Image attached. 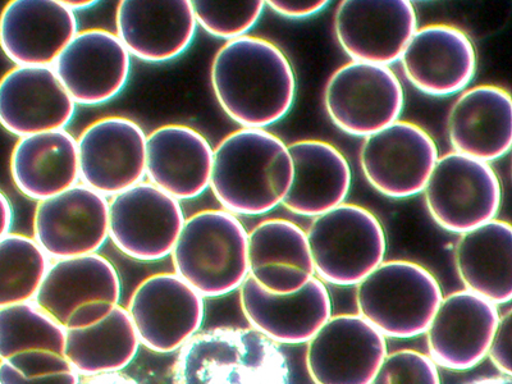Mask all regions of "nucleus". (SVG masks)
Returning <instances> with one entry per match:
<instances>
[{
  "instance_id": "f257e3e1",
  "label": "nucleus",
  "mask_w": 512,
  "mask_h": 384,
  "mask_svg": "<svg viewBox=\"0 0 512 384\" xmlns=\"http://www.w3.org/2000/svg\"><path fill=\"white\" fill-rule=\"evenodd\" d=\"M210 82L223 112L242 128L265 130L295 102L294 68L276 44L259 36L226 41L213 58Z\"/></svg>"
},
{
  "instance_id": "f03ea898",
  "label": "nucleus",
  "mask_w": 512,
  "mask_h": 384,
  "mask_svg": "<svg viewBox=\"0 0 512 384\" xmlns=\"http://www.w3.org/2000/svg\"><path fill=\"white\" fill-rule=\"evenodd\" d=\"M294 178L288 146L262 128H240L214 148L209 189L235 216H262L283 203Z\"/></svg>"
},
{
  "instance_id": "7ed1b4c3",
  "label": "nucleus",
  "mask_w": 512,
  "mask_h": 384,
  "mask_svg": "<svg viewBox=\"0 0 512 384\" xmlns=\"http://www.w3.org/2000/svg\"><path fill=\"white\" fill-rule=\"evenodd\" d=\"M172 384H291L280 345L253 328L196 333L178 352Z\"/></svg>"
},
{
  "instance_id": "20e7f679",
  "label": "nucleus",
  "mask_w": 512,
  "mask_h": 384,
  "mask_svg": "<svg viewBox=\"0 0 512 384\" xmlns=\"http://www.w3.org/2000/svg\"><path fill=\"white\" fill-rule=\"evenodd\" d=\"M248 235L240 219L227 210L192 214L171 254L175 273L203 297L239 290L249 277Z\"/></svg>"
},
{
  "instance_id": "39448f33",
  "label": "nucleus",
  "mask_w": 512,
  "mask_h": 384,
  "mask_svg": "<svg viewBox=\"0 0 512 384\" xmlns=\"http://www.w3.org/2000/svg\"><path fill=\"white\" fill-rule=\"evenodd\" d=\"M443 299L428 269L408 260H388L358 285L360 317L381 335L413 338L427 332Z\"/></svg>"
},
{
  "instance_id": "423d86ee",
  "label": "nucleus",
  "mask_w": 512,
  "mask_h": 384,
  "mask_svg": "<svg viewBox=\"0 0 512 384\" xmlns=\"http://www.w3.org/2000/svg\"><path fill=\"white\" fill-rule=\"evenodd\" d=\"M306 237L315 273L331 285H359L386 255L382 223L356 204L344 203L315 217Z\"/></svg>"
},
{
  "instance_id": "0eeeda50",
  "label": "nucleus",
  "mask_w": 512,
  "mask_h": 384,
  "mask_svg": "<svg viewBox=\"0 0 512 384\" xmlns=\"http://www.w3.org/2000/svg\"><path fill=\"white\" fill-rule=\"evenodd\" d=\"M120 299V274L98 253L50 264L34 300L59 326L72 331L102 322Z\"/></svg>"
},
{
  "instance_id": "6e6552de",
  "label": "nucleus",
  "mask_w": 512,
  "mask_h": 384,
  "mask_svg": "<svg viewBox=\"0 0 512 384\" xmlns=\"http://www.w3.org/2000/svg\"><path fill=\"white\" fill-rule=\"evenodd\" d=\"M423 194L433 221L460 235L496 219L502 203L500 178L493 168L455 152L437 159Z\"/></svg>"
},
{
  "instance_id": "1a4fd4ad",
  "label": "nucleus",
  "mask_w": 512,
  "mask_h": 384,
  "mask_svg": "<svg viewBox=\"0 0 512 384\" xmlns=\"http://www.w3.org/2000/svg\"><path fill=\"white\" fill-rule=\"evenodd\" d=\"M404 104L399 77L378 64L346 63L332 73L324 90L331 121L346 134L364 139L399 121Z\"/></svg>"
},
{
  "instance_id": "9d476101",
  "label": "nucleus",
  "mask_w": 512,
  "mask_h": 384,
  "mask_svg": "<svg viewBox=\"0 0 512 384\" xmlns=\"http://www.w3.org/2000/svg\"><path fill=\"white\" fill-rule=\"evenodd\" d=\"M185 219L180 201L144 181L109 199V240L137 262H159L172 254Z\"/></svg>"
},
{
  "instance_id": "9b49d317",
  "label": "nucleus",
  "mask_w": 512,
  "mask_h": 384,
  "mask_svg": "<svg viewBox=\"0 0 512 384\" xmlns=\"http://www.w3.org/2000/svg\"><path fill=\"white\" fill-rule=\"evenodd\" d=\"M438 158L432 136L415 123L400 120L365 137L360 149L368 184L391 199L423 192Z\"/></svg>"
},
{
  "instance_id": "f8f14e48",
  "label": "nucleus",
  "mask_w": 512,
  "mask_h": 384,
  "mask_svg": "<svg viewBox=\"0 0 512 384\" xmlns=\"http://www.w3.org/2000/svg\"><path fill=\"white\" fill-rule=\"evenodd\" d=\"M76 140L81 184L111 199L144 182L146 134L131 118H98Z\"/></svg>"
},
{
  "instance_id": "ddd939ff",
  "label": "nucleus",
  "mask_w": 512,
  "mask_h": 384,
  "mask_svg": "<svg viewBox=\"0 0 512 384\" xmlns=\"http://www.w3.org/2000/svg\"><path fill=\"white\" fill-rule=\"evenodd\" d=\"M128 313L140 344L169 354L200 332L205 318L204 297L176 273H157L136 287Z\"/></svg>"
},
{
  "instance_id": "4468645a",
  "label": "nucleus",
  "mask_w": 512,
  "mask_h": 384,
  "mask_svg": "<svg viewBox=\"0 0 512 384\" xmlns=\"http://www.w3.org/2000/svg\"><path fill=\"white\" fill-rule=\"evenodd\" d=\"M34 240L56 260L98 254L109 239V199L84 184L40 201Z\"/></svg>"
},
{
  "instance_id": "2eb2a0df",
  "label": "nucleus",
  "mask_w": 512,
  "mask_h": 384,
  "mask_svg": "<svg viewBox=\"0 0 512 384\" xmlns=\"http://www.w3.org/2000/svg\"><path fill=\"white\" fill-rule=\"evenodd\" d=\"M416 30L418 18L408 0H344L337 7V40L354 62L390 67Z\"/></svg>"
},
{
  "instance_id": "dca6fc26",
  "label": "nucleus",
  "mask_w": 512,
  "mask_h": 384,
  "mask_svg": "<svg viewBox=\"0 0 512 384\" xmlns=\"http://www.w3.org/2000/svg\"><path fill=\"white\" fill-rule=\"evenodd\" d=\"M387 356L386 337L360 315L329 318L308 342L315 384H370Z\"/></svg>"
},
{
  "instance_id": "f3484780",
  "label": "nucleus",
  "mask_w": 512,
  "mask_h": 384,
  "mask_svg": "<svg viewBox=\"0 0 512 384\" xmlns=\"http://www.w3.org/2000/svg\"><path fill=\"white\" fill-rule=\"evenodd\" d=\"M131 58L116 32L88 29L77 32L53 68L76 105L96 107L125 90Z\"/></svg>"
},
{
  "instance_id": "a211bd4d",
  "label": "nucleus",
  "mask_w": 512,
  "mask_h": 384,
  "mask_svg": "<svg viewBox=\"0 0 512 384\" xmlns=\"http://www.w3.org/2000/svg\"><path fill=\"white\" fill-rule=\"evenodd\" d=\"M500 320L497 306L468 290L443 297L427 329L429 358L437 367L469 370L486 358Z\"/></svg>"
},
{
  "instance_id": "6ab92c4d",
  "label": "nucleus",
  "mask_w": 512,
  "mask_h": 384,
  "mask_svg": "<svg viewBox=\"0 0 512 384\" xmlns=\"http://www.w3.org/2000/svg\"><path fill=\"white\" fill-rule=\"evenodd\" d=\"M242 312L251 328L277 345L308 344L332 317L326 285L313 277L292 294H273L250 276L240 287Z\"/></svg>"
},
{
  "instance_id": "aec40b11",
  "label": "nucleus",
  "mask_w": 512,
  "mask_h": 384,
  "mask_svg": "<svg viewBox=\"0 0 512 384\" xmlns=\"http://www.w3.org/2000/svg\"><path fill=\"white\" fill-rule=\"evenodd\" d=\"M77 32L62 0H12L0 13V49L17 67H53Z\"/></svg>"
},
{
  "instance_id": "412c9836",
  "label": "nucleus",
  "mask_w": 512,
  "mask_h": 384,
  "mask_svg": "<svg viewBox=\"0 0 512 384\" xmlns=\"http://www.w3.org/2000/svg\"><path fill=\"white\" fill-rule=\"evenodd\" d=\"M77 105L53 67H13L0 79V126L18 137L66 130Z\"/></svg>"
},
{
  "instance_id": "4be33fe9",
  "label": "nucleus",
  "mask_w": 512,
  "mask_h": 384,
  "mask_svg": "<svg viewBox=\"0 0 512 384\" xmlns=\"http://www.w3.org/2000/svg\"><path fill=\"white\" fill-rule=\"evenodd\" d=\"M400 61L410 84L437 98L464 91L477 72L473 41L463 30L446 24L416 30Z\"/></svg>"
},
{
  "instance_id": "5701e85b",
  "label": "nucleus",
  "mask_w": 512,
  "mask_h": 384,
  "mask_svg": "<svg viewBox=\"0 0 512 384\" xmlns=\"http://www.w3.org/2000/svg\"><path fill=\"white\" fill-rule=\"evenodd\" d=\"M190 0H122L116 12V35L131 57L166 63L181 57L195 39Z\"/></svg>"
},
{
  "instance_id": "b1692460",
  "label": "nucleus",
  "mask_w": 512,
  "mask_h": 384,
  "mask_svg": "<svg viewBox=\"0 0 512 384\" xmlns=\"http://www.w3.org/2000/svg\"><path fill=\"white\" fill-rule=\"evenodd\" d=\"M213 153L207 137L194 127H157L146 135V178L180 203L194 200L209 189Z\"/></svg>"
},
{
  "instance_id": "393cba45",
  "label": "nucleus",
  "mask_w": 512,
  "mask_h": 384,
  "mask_svg": "<svg viewBox=\"0 0 512 384\" xmlns=\"http://www.w3.org/2000/svg\"><path fill=\"white\" fill-rule=\"evenodd\" d=\"M452 149L465 157L493 162L512 144V102L509 91L495 85L465 89L447 118Z\"/></svg>"
},
{
  "instance_id": "a878e982",
  "label": "nucleus",
  "mask_w": 512,
  "mask_h": 384,
  "mask_svg": "<svg viewBox=\"0 0 512 384\" xmlns=\"http://www.w3.org/2000/svg\"><path fill=\"white\" fill-rule=\"evenodd\" d=\"M66 333L35 304L0 309V361L27 379L71 372Z\"/></svg>"
},
{
  "instance_id": "bb28decb",
  "label": "nucleus",
  "mask_w": 512,
  "mask_h": 384,
  "mask_svg": "<svg viewBox=\"0 0 512 384\" xmlns=\"http://www.w3.org/2000/svg\"><path fill=\"white\" fill-rule=\"evenodd\" d=\"M249 276L273 294H292L314 277L303 228L282 218L264 219L248 235Z\"/></svg>"
},
{
  "instance_id": "cd10ccee",
  "label": "nucleus",
  "mask_w": 512,
  "mask_h": 384,
  "mask_svg": "<svg viewBox=\"0 0 512 384\" xmlns=\"http://www.w3.org/2000/svg\"><path fill=\"white\" fill-rule=\"evenodd\" d=\"M294 167L283 207L303 217H318L344 204L351 187V168L345 155L322 140L288 145Z\"/></svg>"
},
{
  "instance_id": "c85d7f7f",
  "label": "nucleus",
  "mask_w": 512,
  "mask_h": 384,
  "mask_svg": "<svg viewBox=\"0 0 512 384\" xmlns=\"http://www.w3.org/2000/svg\"><path fill=\"white\" fill-rule=\"evenodd\" d=\"M11 176L27 199L54 198L80 184L76 137L67 130L21 137L12 150Z\"/></svg>"
},
{
  "instance_id": "c756f323",
  "label": "nucleus",
  "mask_w": 512,
  "mask_h": 384,
  "mask_svg": "<svg viewBox=\"0 0 512 384\" xmlns=\"http://www.w3.org/2000/svg\"><path fill=\"white\" fill-rule=\"evenodd\" d=\"M455 264L466 290L492 304L510 303L512 297V227L493 219L465 232L457 241Z\"/></svg>"
},
{
  "instance_id": "7c9ffc66",
  "label": "nucleus",
  "mask_w": 512,
  "mask_h": 384,
  "mask_svg": "<svg viewBox=\"0 0 512 384\" xmlns=\"http://www.w3.org/2000/svg\"><path fill=\"white\" fill-rule=\"evenodd\" d=\"M139 347L130 313L121 305L95 326L66 333V358L82 377L120 373L136 358Z\"/></svg>"
},
{
  "instance_id": "2f4dec72",
  "label": "nucleus",
  "mask_w": 512,
  "mask_h": 384,
  "mask_svg": "<svg viewBox=\"0 0 512 384\" xmlns=\"http://www.w3.org/2000/svg\"><path fill=\"white\" fill-rule=\"evenodd\" d=\"M50 267L34 237L9 233L0 240V309L34 300Z\"/></svg>"
},
{
  "instance_id": "473e14b6",
  "label": "nucleus",
  "mask_w": 512,
  "mask_h": 384,
  "mask_svg": "<svg viewBox=\"0 0 512 384\" xmlns=\"http://www.w3.org/2000/svg\"><path fill=\"white\" fill-rule=\"evenodd\" d=\"M196 25L214 38L227 41L242 38L263 15V0H192Z\"/></svg>"
},
{
  "instance_id": "72a5a7b5",
  "label": "nucleus",
  "mask_w": 512,
  "mask_h": 384,
  "mask_svg": "<svg viewBox=\"0 0 512 384\" xmlns=\"http://www.w3.org/2000/svg\"><path fill=\"white\" fill-rule=\"evenodd\" d=\"M370 384H441L437 365L415 350L387 354Z\"/></svg>"
},
{
  "instance_id": "f704fd0d",
  "label": "nucleus",
  "mask_w": 512,
  "mask_h": 384,
  "mask_svg": "<svg viewBox=\"0 0 512 384\" xmlns=\"http://www.w3.org/2000/svg\"><path fill=\"white\" fill-rule=\"evenodd\" d=\"M511 332V312L509 310L498 320V326L487 354L493 365L507 377H511Z\"/></svg>"
},
{
  "instance_id": "c9c22d12",
  "label": "nucleus",
  "mask_w": 512,
  "mask_h": 384,
  "mask_svg": "<svg viewBox=\"0 0 512 384\" xmlns=\"http://www.w3.org/2000/svg\"><path fill=\"white\" fill-rule=\"evenodd\" d=\"M265 4L283 17L305 18L323 11L328 2L327 0H269Z\"/></svg>"
},
{
  "instance_id": "e433bc0d",
  "label": "nucleus",
  "mask_w": 512,
  "mask_h": 384,
  "mask_svg": "<svg viewBox=\"0 0 512 384\" xmlns=\"http://www.w3.org/2000/svg\"><path fill=\"white\" fill-rule=\"evenodd\" d=\"M79 382L80 377L75 370L49 377L27 379L11 365L0 361V384H79Z\"/></svg>"
},
{
  "instance_id": "4c0bfd02",
  "label": "nucleus",
  "mask_w": 512,
  "mask_h": 384,
  "mask_svg": "<svg viewBox=\"0 0 512 384\" xmlns=\"http://www.w3.org/2000/svg\"><path fill=\"white\" fill-rule=\"evenodd\" d=\"M13 207L8 196L0 190V240L11 233L13 224Z\"/></svg>"
},
{
  "instance_id": "58836bf2",
  "label": "nucleus",
  "mask_w": 512,
  "mask_h": 384,
  "mask_svg": "<svg viewBox=\"0 0 512 384\" xmlns=\"http://www.w3.org/2000/svg\"><path fill=\"white\" fill-rule=\"evenodd\" d=\"M79 384H140L127 376L120 373L100 374L94 377H82Z\"/></svg>"
},
{
  "instance_id": "ea45409f",
  "label": "nucleus",
  "mask_w": 512,
  "mask_h": 384,
  "mask_svg": "<svg viewBox=\"0 0 512 384\" xmlns=\"http://www.w3.org/2000/svg\"><path fill=\"white\" fill-rule=\"evenodd\" d=\"M64 4H66L67 8H70L73 13L76 11H82V9H88L96 6L99 2H91V0H84V2H79V0H62Z\"/></svg>"
},
{
  "instance_id": "a19ab883",
  "label": "nucleus",
  "mask_w": 512,
  "mask_h": 384,
  "mask_svg": "<svg viewBox=\"0 0 512 384\" xmlns=\"http://www.w3.org/2000/svg\"><path fill=\"white\" fill-rule=\"evenodd\" d=\"M466 384H512L511 377L500 376V377H492V378H484L478 379V381H473Z\"/></svg>"
}]
</instances>
